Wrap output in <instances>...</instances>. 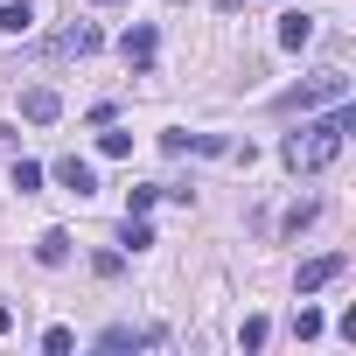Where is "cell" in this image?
<instances>
[{"label":"cell","instance_id":"obj_1","mask_svg":"<svg viewBox=\"0 0 356 356\" xmlns=\"http://www.w3.org/2000/svg\"><path fill=\"white\" fill-rule=\"evenodd\" d=\"M349 126H356V105L342 98V105H328V119H307L300 133H286V168L293 175H321L335 154H342V140H349Z\"/></svg>","mask_w":356,"mask_h":356},{"label":"cell","instance_id":"obj_2","mask_svg":"<svg viewBox=\"0 0 356 356\" xmlns=\"http://www.w3.org/2000/svg\"><path fill=\"white\" fill-rule=\"evenodd\" d=\"M349 98V77L342 70H314L300 91H286V105H300V112H314V105H342Z\"/></svg>","mask_w":356,"mask_h":356},{"label":"cell","instance_id":"obj_3","mask_svg":"<svg viewBox=\"0 0 356 356\" xmlns=\"http://www.w3.org/2000/svg\"><path fill=\"white\" fill-rule=\"evenodd\" d=\"M349 273V252H321V259H307L300 266V293H321L328 280H342Z\"/></svg>","mask_w":356,"mask_h":356},{"label":"cell","instance_id":"obj_4","mask_svg":"<svg viewBox=\"0 0 356 356\" xmlns=\"http://www.w3.org/2000/svg\"><path fill=\"white\" fill-rule=\"evenodd\" d=\"M56 182H63L70 196H98V168L77 161V154H63V161H56Z\"/></svg>","mask_w":356,"mask_h":356},{"label":"cell","instance_id":"obj_5","mask_svg":"<svg viewBox=\"0 0 356 356\" xmlns=\"http://www.w3.org/2000/svg\"><path fill=\"white\" fill-rule=\"evenodd\" d=\"M22 119H35V126H56V119H63V98H56L49 84H35V91H22Z\"/></svg>","mask_w":356,"mask_h":356},{"label":"cell","instance_id":"obj_6","mask_svg":"<svg viewBox=\"0 0 356 356\" xmlns=\"http://www.w3.org/2000/svg\"><path fill=\"white\" fill-rule=\"evenodd\" d=\"M35 29V0H0V35H29Z\"/></svg>","mask_w":356,"mask_h":356},{"label":"cell","instance_id":"obj_7","mask_svg":"<svg viewBox=\"0 0 356 356\" xmlns=\"http://www.w3.org/2000/svg\"><path fill=\"white\" fill-rule=\"evenodd\" d=\"M49 49H56V56H91V49H98V29H91V22H77V29H63Z\"/></svg>","mask_w":356,"mask_h":356},{"label":"cell","instance_id":"obj_8","mask_svg":"<svg viewBox=\"0 0 356 356\" xmlns=\"http://www.w3.org/2000/svg\"><path fill=\"white\" fill-rule=\"evenodd\" d=\"M119 56H126L133 70H147V63H154V29H126V35H119Z\"/></svg>","mask_w":356,"mask_h":356},{"label":"cell","instance_id":"obj_9","mask_svg":"<svg viewBox=\"0 0 356 356\" xmlns=\"http://www.w3.org/2000/svg\"><path fill=\"white\" fill-rule=\"evenodd\" d=\"M307 42H314V15H286V22H280V49H293V56H300Z\"/></svg>","mask_w":356,"mask_h":356},{"label":"cell","instance_id":"obj_10","mask_svg":"<svg viewBox=\"0 0 356 356\" xmlns=\"http://www.w3.org/2000/svg\"><path fill=\"white\" fill-rule=\"evenodd\" d=\"M35 259H42V266H63V259H70V238H63V231H42V238H35Z\"/></svg>","mask_w":356,"mask_h":356},{"label":"cell","instance_id":"obj_11","mask_svg":"<svg viewBox=\"0 0 356 356\" xmlns=\"http://www.w3.org/2000/svg\"><path fill=\"white\" fill-rule=\"evenodd\" d=\"M15 189H22V196L42 189V168H35V161H15Z\"/></svg>","mask_w":356,"mask_h":356},{"label":"cell","instance_id":"obj_12","mask_svg":"<svg viewBox=\"0 0 356 356\" xmlns=\"http://www.w3.org/2000/svg\"><path fill=\"white\" fill-rule=\"evenodd\" d=\"M98 154H105V161H126V154H133V133H105Z\"/></svg>","mask_w":356,"mask_h":356},{"label":"cell","instance_id":"obj_13","mask_svg":"<svg viewBox=\"0 0 356 356\" xmlns=\"http://www.w3.org/2000/svg\"><path fill=\"white\" fill-rule=\"evenodd\" d=\"M307 224H314V203H293V210H286V238H300Z\"/></svg>","mask_w":356,"mask_h":356},{"label":"cell","instance_id":"obj_14","mask_svg":"<svg viewBox=\"0 0 356 356\" xmlns=\"http://www.w3.org/2000/svg\"><path fill=\"white\" fill-rule=\"evenodd\" d=\"M147 245H154V231H147L140 217H126V252H147Z\"/></svg>","mask_w":356,"mask_h":356},{"label":"cell","instance_id":"obj_15","mask_svg":"<svg viewBox=\"0 0 356 356\" xmlns=\"http://www.w3.org/2000/svg\"><path fill=\"white\" fill-rule=\"evenodd\" d=\"M293 335H300V342H314V335H321V314H314V307H300V314H293Z\"/></svg>","mask_w":356,"mask_h":356},{"label":"cell","instance_id":"obj_16","mask_svg":"<svg viewBox=\"0 0 356 356\" xmlns=\"http://www.w3.org/2000/svg\"><path fill=\"white\" fill-rule=\"evenodd\" d=\"M154 196H161V189H133V196H126V217H147V210H154Z\"/></svg>","mask_w":356,"mask_h":356},{"label":"cell","instance_id":"obj_17","mask_svg":"<svg viewBox=\"0 0 356 356\" xmlns=\"http://www.w3.org/2000/svg\"><path fill=\"white\" fill-rule=\"evenodd\" d=\"M70 342H77L70 328H49V335H42V349H49V356H70Z\"/></svg>","mask_w":356,"mask_h":356},{"label":"cell","instance_id":"obj_18","mask_svg":"<svg viewBox=\"0 0 356 356\" xmlns=\"http://www.w3.org/2000/svg\"><path fill=\"white\" fill-rule=\"evenodd\" d=\"M15 147H22V133H15V126H0V154H15Z\"/></svg>","mask_w":356,"mask_h":356}]
</instances>
